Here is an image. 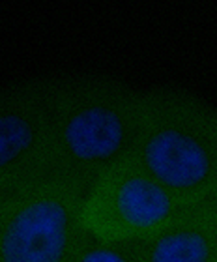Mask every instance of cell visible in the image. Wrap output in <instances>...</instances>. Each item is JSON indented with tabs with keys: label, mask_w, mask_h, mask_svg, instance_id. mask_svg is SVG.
<instances>
[{
	"label": "cell",
	"mask_w": 217,
	"mask_h": 262,
	"mask_svg": "<svg viewBox=\"0 0 217 262\" xmlns=\"http://www.w3.org/2000/svg\"><path fill=\"white\" fill-rule=\"evenodd\" d=\"M56 178L84 191L133 158L144 90L103 73L49 75Z\"/></svg>",
	"instance_id": "cell-1"
},
{
	"label": "cell",
	"mask_w": 217,
	"mask_h": 262,
	"mask_svg": "<svg viewBox=\"0 0 217 262\" xmlns=\"http://www.w3.org/2000/svg\"><path fill=\"white\" fill-rule=\"evenodd\" d=\"M133 159L185 204L217 195V107L182 86L144 90Z\"/></svg>",
	"instance_id": "cell-2"
},
{
	"label": "cell",
	"mask_w": 217,
	"mask_h": 262,
	"mask_svg": "<svg viewBox=\"0 0 217 262\" xmlns=\"http://www.w3.org/2000/svg\"><path fill=\"white\" fill-rule=\"evenodd\" d=\"M82 191L66 180L13 191L0 213V262H71L81 244Z\"/></svg>",
	"instance_id": "cell-3"
},
{
	"label": "cell",
	"mask_w": 217,
	"mask_h": 262,
	"mask_svg": "<svg viewBox=\"0 0 217 262\" xmlns=\"http://www.w3.org/2000/svg\"><path fill=\"white\" fill-rule=\"evenodd\" d=\"M191 204H185L129 158L98 176L82 191L81 225L103 240H146Z\"/></svg>",
	"instance_id": "cell-4"
},
{
	"label": "cell",
	"mask_w": 217,
	"mask_h": 262,
	"mask_svg": "<svg viewBox=\"0 0 217 262\" xmlns=\"http://www.w3.org/2000/svg\"><path fill=\"white\" fill-rule=\"evenodd\" d=\"M56 178L49 75L0 88V187L19 191Z\"/></svg>",
	"instance_id": "cell-5"
},
{
	"label": "cell",
	"mask_w": 217,
	"mask_h": 262,
	"mask_svg": "<svg viewBox=\"0 0 217 262\" xmlns=\"http://www.w3.org/2000/svg\"><path fill=\"white\" fill-rule=\"evenodd\" d=\"M144 262H217V227L206 202L191 204L142 240Z\"/></svg>",
	"instance_id": "cell-6"
},
{
	"label": "cell",
	"mask_w": 217,
	"mask_h": 262,
	"mask_svg": "<svg viewBox=\"0 0 217 262\" xmlns=\"http://www.w3.org/2000/svg\"><path fill=\"white\" fill-rule=\"evenodd\" d=\"M71 262H144L142 240H103L84 230Z\"/></svg>",
	"instance_id": "cell-7"
},
{
	"label": "cell",
	"mask_w": 217,
	"mask_h": 262,
	"mask_svg": "<svg viewBox=\"0 0 217 262\" xmlns=\"http://www.w3.org/2000/svg\"><path fill=\"white\" fill-rule=\"evenodd\" d=\"M206 204H208V208H210V212H212V217H213V221H215V227H217V195L213 196L212 201H208Z\"/></svg>",
	"instance_id": "cell-8"
},
{
	"label": "cell",
	"mask_w": 217,
	"mask_h": 262,
	"mask_svg": "<svg viewBox=\"0 0 217 262\" xmlns=\"http://www.w3.org/2000/svg\"><path fill=\"white\" fill-rule=\"evenodd\" d=\"M10 195H11L10 191H6V189H2V187H0V213H2V210H4L6 202H8Z\"/></svg>",
	"instance_id": "cell-9"
}]
</instances>
